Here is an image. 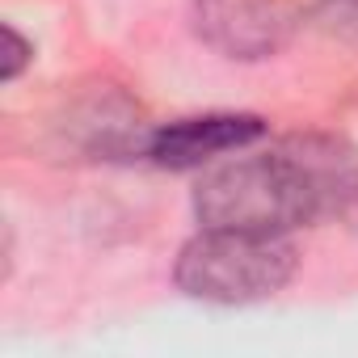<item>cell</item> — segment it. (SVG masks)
Returning a JSON list of instances; mask_svg holds the SVG:
<instances>
[{
	"label": "cell",
	"instance_id": "6da1fadb",
	"mask_svg": "<svg viewBox=\"0 0 358 358\" xmlns=\"http://www.w3.org/2000/svg\"><path fill=\"white\" fill-rule=\"evenodd\" d=\"M194 220L203 228H236V232H270L291 236L295 228L320 224L316 199L282 143L266 152H236L211 169H203L190 194Z\"/></svg>",
	"mask_w": 358,
	"mask_h": 358
},
{
	"label": "cell",
	"instance_id": "7a4b0ae2",
	"mask_svg": "<svg viewBox=\"0 0 358 358\" xmlns=\"http://www.w3.org/2000/svg\"><path fill=\"white\" fill-rule=\"evenodd\" d=\"M299 270V249L291 236L203 228L177 249L173 282L186 299L215 308H249L274 299Z\"/></svg>",
	"mask_w": 358,
	"mask_h": 358
},
{
	"label": "cell",
	"instance_id": "3957f363",
	"mask_svg": "<svg viewBox=\"0 0 358 358\" xmlns=\"http://www.w3.org/2000/svg\"><path fill=\"white\" fill-rule=\"evenodd\" d=\"M299 22H308V5L299 0H194L199 38L241 64L278 55Z\"/></svg>",
	"mask_w": 358,
	"mask_h": 358
},
{
	"label": "cell",
	"instance_id": "277c9868",
	"mask_svg": "<svg viewBox=\"0 0 358 358\" xmlns=\"http://www.w3.org/2000/svg\"><path fill=\"white\" fill-rule=\"evenodd\" d=\"M266 139V118L249 110H207V114H186L173 122H156L148 160L156 169H211L245 148Z\"/></svg>",
	"mask_w": 358,
	"mask_h": 358
},
{
	"label": "cell",
	"instance_id": "5b68a950",
	"mask_svg": "<svg viewBox=\"0 0 358 358\" xmlns=\"http://www.w3.org/2000/svg\"><path fill=\"white\" fill-rule=\"evenodd\" d=\"M59 131L89 160H148L156 122L122 89L101 85L68 106V114L59 118Z\"/></svg>",
	"mask_w": 358,
	"mask_h": 358
},
{
	"label": "cell",
	"instance_id": "8992f818",
	"mask_svg": "<svg viewBox=\"0 0 358 358\" xmlns=\"http://www.w3.org/2000/svg\"><path fill=\"white\" fill-rule=\"evenodd\" d=\"M295 160L316 199L320 220H354L358 215V148L333 131H295L278 139Z\"/></svg>",
	"mask_w": 358,
	"mask_h": 358
},
{
	"label": "cell",
	"instance_id": "52a82bcc",
	"mask_svg": "<svg viewBox=\"0 0 358 358\" xmlns=\"http://www.w3.org/2000/svg\"><path fill=\"white\" fill-rule=\"evenodd\" d=\"M308 22L324 38L358 51V0H308Z\"/></svg>",
	"mask_w": 358,
	"mask_h": 358
},
{
	"label": "cell",
	"instance_id": "ba28073f",
	"mask_svg": "<svg viewBox=\"0 0 358 358\" xmlns=\"http://www.w3.org/2000/svg\"><path fill=\"white\" fill-rule=\"evenodd\" d=\"M34 43L13 26V22H5V59H0V80L5 85H17L22 76H26V68H34Z\"/></svg>",
	"mask_w": 358,
	"mask_h": 358
}]
</instances>
